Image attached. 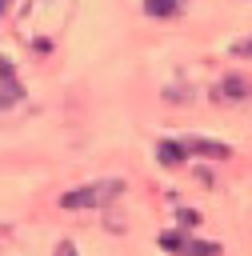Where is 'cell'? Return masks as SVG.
I'll return each mask as SVG.
<instances>
[{
  "label": "cell",
  "instance_id": "cell-7",
  "mask_svg": "<svg viewBox=\"0 0 252 256\" xmlns=\"http://www.w3.org/2000/svg\"><path fill=\"white\" fill-rule=\"evenodd\" d=\"M0 8H4V0H0Z\"/></svg>",
  "mask_w": 252,
  "mask_h": 256
},
{
  "label": "cell",
  "instance_id": "cell-4",
  "mask_svg": "<svg viewBox=\"0 0 252 256\" xmlns=\"http://www.w3.org/2000/svg\"><path fill=\"white\" fill-rule=\"evenodd\" d=\"M184 152H188V156L196 152V156H212V160H224V156H228V144H216V140H196V136H192V140H184Z\"/></svg>",
  "mask_w": 252,
  "mask_h": 256
},
{
  "label": "cell",
  "instance_id": "cell-1",
  "mask_svg": "<svg viewBox=\"0 0 252 256\" xmlns=\"http://www.w3.org/2000/svg\"><path fill=\"white\" fill-rule=\"evenodd\" d=\"M120 192H124V180H96V184H80V188H72V192H64V196H60V208H68V212H80V208H104V204H112Z\"/></svg>",
  "mask_w": 252,
  "mask_h": 256
},
{
  "label": "cell",
  "instance_id": "cell-3",
  "mask_svg": "<svg viewBox=\"0 0 252 256\" xmlns=\"http://www.w3.org/2000/svg\"><path fill=\"white\" fill-rule=\"evenodd\" d=\"M248 96H252V84H248L244 76H224V80L216 84V100L236 104V100H248Z\"/></svg>",
  "mask_w": 252,
  "mask_h": 256
},
{
  "label": "cell",
  "instance_id": "cell-2",
  "mask_svg": "<svg viewBox=\"0 0 252 256\" xmlns=\"http://www.w3.org/2000/svg\"><path fill=\"white\" fill-rule=\"evenodd\" d=\"M20 96H24V88L12 72V60H0V108H12Z\"/></svg>",
  "mask_w": 252,
  "mask_h": 256
},
{
  "label": "cell",
  "instance_id": "cell-6",
  "mask_svg": "<svg viewBox=\"0 0 252 256\" xmlns=\"http://www.w3.org/2000/svg\"><path fill=\"white\" fill-rule=\"evenodd\" d=\"M144 12L148 16H172V12H180V0H144Z\"/></svg>",
  "mask_w": 252,
  "mask_h": 256
},
{
  "label": "cell",
  "instance_id": "cell-5",
  "mask_svg": "<svg viewBox=\"0 0 252 256\" xmlns=\"http://www.w3.org/2000/svg\"><path fill=\"white\" fill-rule=\"evenodd\" d=\"M156 156H160V164H168V168H176V164H184V144H176V140H160L156 144Z\"/></svg>",
  "mask_w": 252,
  "mask_h": 256
}]
</instances>
